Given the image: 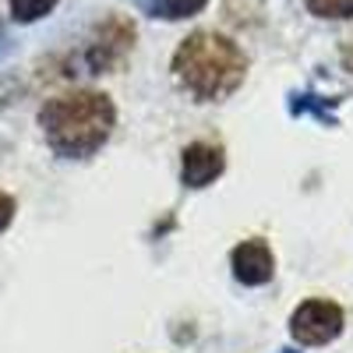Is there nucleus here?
<instances>
[{"instance_id": "4", "label": "nucleus", "mask_w": 353, "mask_h": 353, "mask_svg": "<svg viewBox=\"0 0 353 353\" xmlns=\"http://www.w3.org/2000/svg\"><path fill=\"white\" fill-rule=\"evenodd\" d=\"M131 39H134V28L121 18H110L106 25H99V32L92 39V46H88V68H92L96 74L121 64L124 53L131 50Z\"/></svg>"}, {"instance_id": "2", "label": "nucleus", "mask_w": 353, "mask_h": 353, "mask_svg": "<svg viewBox=\"0 0 353 353\" xmlns=\"http://www.w3.org/2000/svg\"><path fill=\"white\" fill-rule=\"evenodd\" d=\"M113 103L103 92H64L43 106L39 124L50 149L64 159H85L99 152L113 131Z\"/></svg>"}, {"instance_id": "3", "label": "nucleus", "mask_w": 353, "mask_h": 353, "mask_svg": "<svg viewBox=\"0 0 353 353\" xmlns=\"http://www.w3.org/2000/svg\"><path fill=\"white\" fill-rule=\"evenodd\" d=\"M290 332L304 346H325L343 332V311L329 301H307L293 311L290 318Z\"/></svg>"}, {"instance_id": "7", "label": "nucleus", "mask_w": 353, "mask_h": 353, "mask_svg": "<svg viewBox=\"0 0 353 353\" xmlns=\"http://www.w3.org/2000/svg\"><path fill=\"white\" fill-rule=\"evenodd\" d=\"M145 11L152 18H166V21H176V18H191L198 14L209 0H141Z\"/></svg>"}, {"instance_id": "5", "label": "nucleus", "mask_w": 353, "mask_h": 353, "mask_svg": "<svg viewBox=\"0 0 353 353\" xmlns=\"http://www.w3.org/2000/svg\"><path fill=\"white\" fill-rule=\"evenodd\" d=\"M272 272H276V261H272V251L265 241H244V244L233 248V276L244 286L269 283Z\"/></svg>"}, {"instance_id": "10", "label": "nucleus", "mask_w": 353, "mask_h": 353, "mask_svg": "<svg viewBox=\"0 0 353 353\" xmlns=\"http://www.w3.org/2000/svg\"><path fill=\"white\" fill-rule=\"evenodd\" d=\"M11 219H14V198L0 191V233L11 226Z\"/></svg>"}, {"instance_id": "9", "label": "nucleus", "mask_w": 353, "mask_h": 353, "mask_svg": "<svg viewBox=\"0 0 353 353\" xmlns=\"http://www.w3.org/2000/svg\"><path fill=\"white\" fill-rule=\"evenodd\" d=\"M314 18H353V0H304Z\"/></svg>"}, {"instance_id": "8", "label": "nucleus", "mask_w": 353, "mask_h": 353, "mask_svg": "<svg viewBox=\"0 0 353 353\" xmlns=\"http://www.w3.org/2000/svg\"><path fill=\"white\" fill-rule=\"evenodd\" d=\"M57 8V0H11V18L28 25V21H39Z\"/></svg>"}, {"instance_id": "1", "label": "nucleus", "mask_w": 353, "mask_h": 353, "mask_svg": "<svg viewBox=\"0 0 353 353\" xmlns=\"http://www.w3.org/2000/svg\"><path fill=\"white\" fill-rule=\"evenodd\" d=\"M248 74V57L241 46L219 32H194L173 53V78L198 103H219L241 88Z\"/></svg>"}, {"instance_id": "6", "label": "nucleus", "mask_w": 353, "mask_h": 353, "mask_svg": "<svg viewBox=\"0 0 353 353\" xmlns=\"http://www.w3.org/2000/svg\"><path fill=\"white\" fill-rule=\"evenodd\" d=\"M184 184L188 188H205L212 184L216 176L223 173V149L216 145H205V141H194L184 149Z\"/></svg>"}]
</instances>
